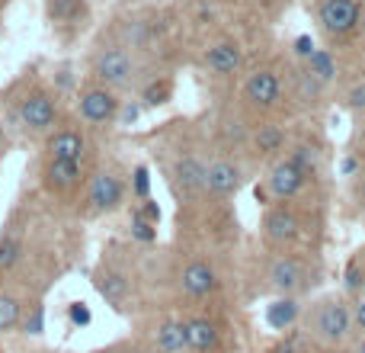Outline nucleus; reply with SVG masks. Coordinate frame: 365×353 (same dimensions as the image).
Listing matches in <instances>:
<instances>
[{
    "mask_svg": "<svg viewBox=\"0 0 365 353\" xmlns=\"http://www.w3.org/2000/svg\"><path fill=\"white\" fill-rule=\"evenodd\" d=\"M87 10L83 0H48V13L55 23H68V19H77L81 13Z\"/></svg>",
    "mask_w": 365,
    "mask_h": 353,
    "instance_id": "obj_26",
    "label": "nucleus"
},
{
    "mask_svg": "<svg viewBox=\"0 0 365 353\" xmlns=\"http://www.w3.org/2000/svg\"><path fill=\"white\" fill-rule=\"evenodd\" d=\"M138 113H141V106H135V103H132V106H122L119 109V122H122V126H128V122L138 119Z\"/></svg>",
    "mask_w": 365,
    "mask_h": 353,
    "instance_id": "obj_39",
    "label": "nucleus"
},
{
    "mask_svg": "<svg viewBox=\"0 0 365 353\" xmlns=\"http://www.w3.org/2000/svg\"><path fill=\"white\" fill-rule=\"evenodd\" d=\"M362 126H365V119H362Z\"/></svg>",
    "mask_w": 365,
    "mask_h": 353,
    "instance_id": "obj_42",
    "label": "nucleus"
},
{
    "mask_svg": "<svg viewBox=\"0 0 365 353\" xmlns=\"http://www.w3.org/2000/svg\"><path fill=\"white\" fill-rule=\"evenodd\" d=\"M304 71H308L311 77H317L324 87L336 81V61H334V55H330L327 49H314V51H311V55L304 58Z\"/></svg>",
    "mask_w": 365,
    "mask_h": 353,
    "instance_id": "obj_21",
    "label": "nucleus"
},
{
    "mask_svg": "<svg viewBox=\"0 0 365 353\" xmlns=\"http://www.w3.org/2000/svg\"><path fill=\"white\" fill-rule=\"evenodd\" d=\"M87 202L93 212H115L125 202V183L119 174L100 171L87 187Z\"/></svg>",
    "mask_w": 365,
    "mask_h": 353,
    "instance_id": "obj_8",
    "label": "nucleus"
},
{
    "mask_svg": "<svg viewBox=\"0 0 365 353\" xmlns=\"http://www.w3.org/2000/svg\"><path fill=\"white\" fill-rule=\"evenodd\" d=\"M173 180L182 189V196L192 199V196L205 193V164L199 158H192V154H186V158H180L173 164Z\"/></svg>",
    "mask_w": 365,
    "mask_h": 353,
    "instance_id": "obj_16",
    "label": "nucleus"
},
{
    "mask_svg": "<svg viewBox=\"0 0 365 353\" xmlns=\"http://www.w3.org/2000/svg\"><path fill=\"white\" fill-rule=\"evenodd\" d=\"M269 283H272V289H279L282 296H292V292H298L304 283H308L304 264L295 257H289V254H279V257L269 264Z\"/></svg>",
    "mask_w": 365,
    "mask_h": 353,
    "instance_id": "obj_13",
    "label": "nucleus"
},
{
    "mask_svg": "<svg viewBox=\"0 0 365 353\" xmlns=\"http://www.w3.org/2000/svg\"><path fill=\"white\" fill-rule=\"evenodd\" d=\"M23 318V302L10 292H0V331H13Z\"/></svg>",
    "mask_w": 365,
    "mask_h": 353,
    "instance_id": "obj_22",
    "label": "nucleus"
},
{
    "mask_svg": "<svg viewBox=\"0 0 365 353\" xmlns=\"http://www.w3.org/2000/svg\"><path fill=\"white\" fill-rule=\"evenodd\" d=\"M321 94H324V84L317 81V77H311L304 68L298 71V74H295V96H298V100H302V103H317V100H321Z\"/></svg>",
    "mask_w": 365,
    "mask_h": 353,
    "instance_id": "obj_23",
    "label": "nucleus"
},
{
    "mask_svg": "<svg viewBox=\"0 0 365 353\" xmlns=\"http://www.w3.org/2000/svg\"><path fill=\"white\" fill-rule=\"evenodd\" d=\"M292 161H295L298 167H302L304 174H314L317 171V164H321V151H317V145H308V141H302V145H295L292 148V154H289Z\"/></svg>",
    "mask_w": 365,
    "mask_h": 353,
    "instance_id": "obj_25",
    "label": "nucleus"
},
{
    "mask_svg": "<svg viewBox=\"0 0 365 353\" xmlns=\"http://www.w3.org/2000/svg\"><path fill=\"white\" fill-rule=\"evenodd\" d=\"M240 180H244V171L234 161L218 158L212 164H205V193L218 196V199H227V196L237 193Z\"/></svg>",
    "mask_w": 365,
    "mask_h": 353,
    "instance_id": "obj_11",
    "label": "nucleus"
},
{
    "mask_svg": "<svg viewBox=\"0 0 365 353\" xmlns=\"http://www.w3.org/2000/svg\"><path fill=\"white\" fill-rule=\"evenodd\" d=\"M135 196H148V167H135Z\"/></svg>",
    "mask_w": 365,
    "mask_h": 353,
    "instance_id": "obj_35",
    "label": "nucleus"
},
{
    "mask_svg": "<svg viewBox=\"0 0 365 353\" xmlns=\"http://www.w3.org/2000/svg\"><path fill=\"white\" fill-rule=\"evenodd\" d=\"M186 344L192 353H208L218 347V328L208 318H189L186 322Z\"/></svg>",
    "mask_w": 365,
    "mask_h": 353,
    "instance_id": "obj_19",
    "label": "nucleus"
},
{
    "mask_svg": "<svg viewBox=\"0 0 365 353\" xmlns=\"http://www.w3.org/2000/svg\"><path fill=\"white\" fill-rule=\"evenodd\" d=\"M19 122L29 135H45L55 129L58 122V100L48 94V90H32L23 103H19Z\"/></svg>",
    "mask_w": 365,
    "mask_h": 353,
    "instance_id": "obj_5",
    "label": "nucleus"
},
{
    "mask_svg": "<svg viewBox=\"0 0 365 353\" xmlns=\"http://www.w3.org/2000/svg\"><path fill=\"white\" fill-rule=\"evenodd\" d=\"M353 324H356L359 331H365V296L353 305Z\"/></svg>",
    "mask_w": 365,
    "mask_h": 353,
    "instance_id": "obj_38",
    "label": "nucleus"
},
{
    "mask_svg": "<svg viewBox=\"0 0 365 353\" xmlns=\"http://www.w3.org/2000/svg\"><path fill=\"white\" fill-rule=\"evenodd\" d=\"M317 23L330 39H346L359 29L362 4L359 0H321L317 6Z\"/></svg>",
    "mask_w": 365,
    "mask_h": 353,
    "instance_id": "obj_4",
    "label": "nucleus"
},
{
    "mask_svg": "<svg viewBox=\"0 0 365 353\" xmlns=\"http://www.w3.org/2000/svg\"><path fill=\"white\" fill-rule=\"evenodd\" d=\"M362 279H365V270H362V260L353 257L346 267V292L349 296H356V292L362 289Z\"/></svg>",
    "mask_w": 365,
    "mask_h": 353,
    "instance_id": "obj_28",
    "label": "nucleus"
},
{
    "mask_svg": "<svg viewBox=\"0 0 365 353\" xmlns=\"http://www.w3.org/2000/svg\"><path fill=\"white\" fill-rule=\"evenodd\" d=\"M269 353H298V334H289V337H282V341L276 344Z\"/></svg>",
    "mask_w": 365,
    "mask_h": 353,
    "instance_id": "obj_36",
    "label": "nucleus"
},
{
    "mask_svg": "<svg viewBox=\"0 0 365 353\" xmlns=\"http://www.w3.org/2000/svg\"><path fill=\"white\" fill-rule=\"evenodd\" d=\"M311 51H314V42H311V36H298L295 39V55L298 58H308Z\"/></svg>",
    "mask_w": 365,
    "mask_h": 353,
    "instance_id": "obj_37",
    "label": "nucleus"
},
{
    "mask_svg": "<svg viewBox=\"0 0 365 353\" xmlns=\"http://www.w3.org/2000/svg\"><path fill=\"white\" fill-rule=\"evenodd\" d=\"M68 322L74 324V328H87V324L93 322V312H90V305H83V302H71L68 305Z\"/></svg>",
    "mask_w": 365,
    "mask_h": 353,
    "instance_id": "obj_29",
    "label": "nucleus"
},
{
    "mask_svg": "<svg viewBox=\"0 0 365 353\" xmlns=\"http://www.w3.org/2000/svg\"><path fill=\"white\" fill-rule=\"evenodd\" d=\"M135 238L145 241V244L158 238V232H154V222H148V219H141V215H135Z\"/></svg>",
    "mask_w": 365,
    "mask_h": 353,
    "instance_id": "obj_32",
    "label": "nucleus"
},
{
    "mask_svg": "<svg viewBox=\"0 0 365 353\" xmlns=\"http://www.w3.org/2000/svg\"><path fill=\"white\" fill-rule=\"evenodd\" d=\"M90 71H93L96 84H103V87H128L135 77V58L128 55L122 45H106V49H100L93 55V61H90Z\"/></svg>",
    "mask_w": 365,
    "mask_h": 353,
    "instance_id": "obj_2",
    "label": "nucleus"
},
{
    "mask_svg": "<svg viewBox=\"0 0 365 353\" xmlns=\"http://www.w3.org/2000/svg\"><path fill=\"white\" fill-rule=\"evenodd\" d=\"M0 148H6V132H4V122H0Z\"/></svg>",
    "mask_w": 365,
    "mask_h": 353,
    "instance_id": "obj_41",
    "label": "nucleus"
},
{
    "mask_svg": "<svg viewBox=\"0 0 365 353\" xmlns=\"http://www.w3.org/2000/svg\"><path fill=\"white\" fill-rule=\"evenodd\" d=\"M119 109H122V100L115 96L113 87H103V84H90V87L81 90L77 96V113L87 126H113L119 119Z\"/></svg>",
    "mask_w": 365,
    "mask_h": 353,
    "instance_id": "obj_3",
    "label": "nucleus"
},
{
    "mask_svg": "<svg viewBox=\"0 0 365 353\" xmlns=\"http://www.w3.org/2000/svg\"><path fill=\"white\" fill-rule=\"evenodd\" d=\"M96 289H100L109 302H122L128 292V283H125V277H119V273H103V277L96 279Z\"/></svg>",
    "mask_w": 365,
    "mask_h": 353,
    "instance_id": "obj_24",
    "label": "nucleus"
},
{
    "mask_svg": "<svg viewBox=\"0 0 365 353\" xmlns=\"http://www.w3.org/2000/svg\"><path fill=\"white\" fill-rule=\"evenodd\" d=\"M83 180V161H58V158H45L42 164V187L55 196L74 193Z\"/></svg>",
    "mask_w": 365,
    "mask_h": 353,
    "instance_id": "obj_9",
    "label": "nucleus"
},
{
    "mask_svg": "<svg viewBox=\"0 0 365 353\" xmlns=\"http://www.w3.org/2000/svg\"><path fill=\"white\" fill-rule=\"evenodd\" d=\"M87 151V139H83L81 129L64 126L55 135H48L45 141V158H58V161H83Z\"/></svg>",
    "mask_w": 365,
    "mask_h": 353,
    "instance_id": "obj_14",
    "label": "nucleus"
},
{
    "mask_svg": "<svg viewBox=\"0 0 365 353\" xmlns=\"http://www.w3.org/2000/svg\"><path fill=\"white\" fill-rule=\"evenodd\" d=\"M202 64H205V71L215 77H231V74H237L240 64H244V51H240V45L234 42V39H221V42H215L212 49L205 51Z\"/></svg>",
    "mask_w": 365,
    "mask_h": 353,
    "instance_id": "obj_12",
    "label": "nucleus"
},
{
    "mask_svg": "<svg viewBox=\"0 0 365 353\" xmlns=\"http://www.w3.org/2000/svg\"><path fill=\"white\" fill-rule=\"evenodd\" d=\"M250 141H253V151L257 154H263V158H279V154L285 151L289 135H285V129L276 126V122H263V126L253 129Z\"/></svg>",
    "mask_w": 365,
    "mask_h": 353,
    "instance_id": "obj_17",
    "label": "nucleus"
},
{
    "mask_svg": "<svg viewBox=\"0 0 365 353\" xmlns=\"http://www.w3.org/2000/svg\"><path fill=\"white\" fill-rule=\"evenodd\" d=\"M298 215L292 212L289 206H272V209H266V215H263V238L269 241V244H276V247H285V244H292V241L298 238Z\"/></svg>",
    "mask_w": 365,
    "mask_h": 353,
    "instance_id": "obj_10",
    "label": "nucleus"
},
{
    "mask_svg": "<svg viewBox=\"0 0 365 353\" xmlns=\"http://www.w3.org/2000/svg\"><path fill=\"white\" fill-rule=\"evenodd\" d=\"M180 286H182V292H186V296L205 299V296H212V292L218 289V273H215L205 260H192V264L182 267Z\"/></svg>",
    "mask_w": 365,
    "mask_h": 353,
    "instance_id": "obj_15",
    "label": "nucleus"
},
{
    "mask_svg": "<svg viewBox=\"0 0 365 353\" xmlns=\"http://www.w3.org/2000/svg\"><path fill=\"white\" fill-rule=\"evenodd\" d=\"M244 100L257 109H272L282 100V77L276 68H257L244 81Z\"/></svg>",
    "mask_w": 365,
    "mask_h": 353,
    "instance_id": "obj_6",
    "label": "nucleus"
},
{
    "mask_svg": "<svg viewBox=\"0 0 365 353\" xmlns=\"http://www.w3.org/2000/svg\"><path fill=\"white\" fill-rule=\"evenodd\" d=\"M353 171H356V161H353V158H349V161H346V164H343V174H353Z\"/></svg>",
    "mask_w": 365,
    "mask_h": 353,
    "instance_id": "obj_40",
    "label": "nucleus"
},
{
    "mask_svg": "<svg viewBox=\"0 0 365 353\" xmlns=\"http://www.w3.org/2000/svg\"><path fill=\"white\" fill-rule=\"evenodd\" d=\"M353 305L343 296H324L308 312V334L321 347H340L353 334Z\"/></svg>",
    "mask_w": 365,
    "mask_h": 353,
    "instance_id": "obj_1",
    "label": "nucleus"
},
{
    "mask_svg": "<svg viewBox=\"0 0 365 353\" xmlns=\"http://www.w3.org/2000/svg\"><path fill=\"white\" fill-rule=\"evenodd\" d=\"M23 254V241L19 238H4L0 241V270H13Z\"/></svg>",
    "mask_w": 365,
    "mask_h": 353,
    "instance_id": "obj_27",
    "label": "nucleus"
},
{
    "mask_svg": "<svg viewBox=\"0 0 365 353\" xmlns=\"http://www.w3.org/2000/svg\"><path fill=\"white\" fill-rule=\"evenodd\" d=\"M298 318H302V305L292 296H282L266 305V324H269L272 331H292Z\"/></svg>",
    "mask_w": 365,
    "mask_h": 353,
    "instance_id": "obj_18",
    "label": "nucleus"
},
{
    "mask_svg": "<svg viewBox=\"0 0 365 353\" xmlns=\"http://www.w3.org/2000/svg\"><path fill=\"white\" fill-rule=\"evenodd\" d=\"M173 94V84L170 81H160V84H151V87L145 90V100L151 103V106H160V103H167Z\"/></svg>",
    "mask_w": 365,
    "mask_h": 353,
    "instance_id": "obj_30",
    "label": "nucleus"
},
{
    "mask_svg": "<svg viewBox=\"0 0 365 353\" xmlns=\"http://www.w3.org/2000/svg\"><path fill=\"white\" fill-rule=\"evenodd\" d=\"M154 344H158L160 353H182L189 350L186 344V322H164L154 334Z\"/></svg>",
    "mask_w": 365,
    "mask_h": 353,
    "instance_id": "obj_20",
    "label": "nucleus"
},
{
    "mask_svg": "<svg viewBox=\"0 0 365 353\" xmlns=\"http://www.w3.org/2000/svg\"><path fill=\"white\" fill-rule=\"evenodd\" d=\"M346 106L353 113H365V84H356L353 90L346 94Z\"/></svg>",
    "mask_w": 365,
    "mask_h": 353,
    "instance_id": "obj_33",
    "label": "nucleus"
},
{
    "mask_svg": "<svg viewBox=\"0 0 365 353\" xmlns=\"http://www.w3.org/2000/svg\"><path fill=\"white\" fill-rule=\"evenodd\" d=\"M23 331L26 334H42L45 331V309L42 305H32L29 309V315H26V322H23Z\"/></svg>",
    "mask_w": 365,
    "mask_h": 353,
    "instance_id": "obj_31",
    "label": "nucleus"
},
{
    "mask_svg": "<svg viewBox=\"0 0 365 353\" xmlns=\"http://www.w3.org/2000/svg\"><path fill=\"white\" fill-rule=\"evenodd\" d=\"M135 215H141V219H148V222H154V225H158V222H160V206H158V202H151V199H145V206H141Z\"/></svg>",
    "mask_w": 365,
    "mask_h": 353,
    "instance_id": "obj_34",
    "label": "nucleus"
},
{
    "mask_svg": "<svg viewBox=\"0 0 365 353\" xmlns=\"http://www.w3.org/2000/svg\"><path fill=\"white\" fill-rule=\"evenodd\" d=\"M304 180H308V174H304L302 167H298L295 161L289 158V154H282V158H276V164L269 167V176H266V189L272 193V199L285 202V199H292V196L302 193Z\"/></svg>",
    "mask_w": 365,
    "mask_h": 353,
    "instance_id": "obj_7",
    "label": "nucleus"
}]
</instances>
